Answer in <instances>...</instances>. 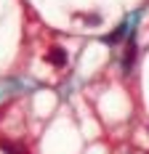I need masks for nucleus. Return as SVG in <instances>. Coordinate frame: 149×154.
Instances as JSON below:
<instances>
[{
    "mask_svg": "<svg viewBox=\"0 0 149 154\" xmlns=\"http://www.w3.org/2000/svg\"><path fill=\"white\" fill-rule=\"evenodd\" d=\"M133 59H136V40L128 37V51H125V56H122V69H125V72L133 66Z\"/></svg>",
    "mask_w": 149,
    "mask_h": 154,
    "instance_id": "f257e3e1",
    "label": "nucleus"
},
{
    "mask_svg": "<svg viewBox=\"0 0 149 154\" xmlns=\"http://www.w3.org/2000/svg\"><path fill=\"white\" fill-rule=\"evenodd\" d=\"M48 61L53 64V66H64V64H67V51H64V48H51Z\"/></svg>",
    "mask_w": 149,
    "mask_h": 154,
    "instance_id": "f03ea898",
    "label": "nucleus"
},
{
    "mask_svg": "<svg viewBox=\"0 0 149 154\" xmlns=\"http://www.w3.org/2000/svg\"><path fill=\"white\" fill-rule=\"evenodd\" d=\"M125 35H128V24H120V27H117L115 32H112V35H106V37H101V40H104L106 45H112V43H117V40H122Z\"/></svg>",
    "mask_w": 149,
    "mask_h": 154,
    "instance_id": "7ed1b4c3",
    "label": "nucleus"
},
{
    "mask_svg": "<svg viewBox=\"0 0 149 154\" xmlns=\"http://www.w3.org/2000/svg\"><path fill=\"white\" fill-rule=\"evenodd\" d=\"M3 152L5 154H27L21 146H14V143H8V141H3Z\"/></svg>",
    "mask_w": 149,
    "mask_h": 154,
    "instance_id": "20e7f679",
    "label": "nucleus"
}]
</instances>
